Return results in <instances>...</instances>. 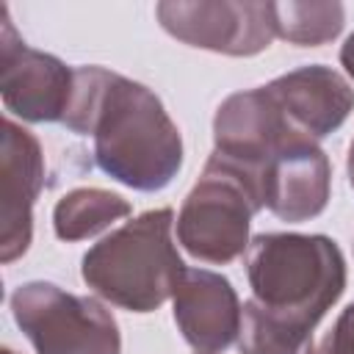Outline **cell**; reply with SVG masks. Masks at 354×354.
Masks as SVG:
<instances>
[{
    "mask_svg": "<svg viewBox=\"0 0 354 354\" xmlns=\"http://www.w3.org/2000/svg\"><path fill=\"white\" fill-rule=\"evenodd\" d=\"M64 124L94 138L97 166L136 191L166 188L183 166V138L147 86L102 66H77Z\"/></svg>",
    "mask_w": 354,
    "mask_h": 354,
    "instance_id": "obj_1",
    "label": "cell"
},
{
    "mask_svg": "<svg viewBox=\"0 0 354 354\" xmlns=\"http://www.w3.org/2000/svg\"><path fill=\"white\" fill-rule=\"evenodd\" d=\"M246 277L266 313L313 332L346 290V257L326 235L263 232L249 241Z\"/></svg>",
    "mask_w": 354,
    "mask_h": 354,
    "instance_id": "obj_2",
    "label": "cell"
},
{
    "mask_svg": "<svg viewBox=\"0 0 354 354\" xmlns=\"http://www.w3.org/2000/svg\"><path fill=\"white\" fill-rule=\"evenodd\" d=\"M171 224L174 210L158 207L113 230L83 254V282L122 310H158L174 299L188 271L171 241Z\"/></svg>",
    "mask_w": 354,
    "mask_h": 354,
    "instance_id": "obj_3",
    "label": "cell"
},
{
    "mask_svg": "<svg viewBox=\"0 0 354 354\" xmlns=\"http://www.w3.org/2000/svg\"><path fill=\"white\" fill-rule=\"evenodd\" d=\"M257 210L263 205L252 183L235 166L210 155L177 213V241L191 257L227 266L249 249V224Z\"/></svg>",
    "mask_w": 354,
    "mask_h": 354,
    "instance_id": "obj_4",
    "label": "cell"
},
{
    "mask_svg": "<svg viewBox=\"0 0 354 354\" xmlns=\"http://www.w3.org/2000/svg\"><path fill=\"white\" fill-rule=\"evenodd\" d=\"M11 313L36 354H122L116 318L94 296L25 282L11 293Z\"/></svg>",
    "mask_w": 354,
    "mask_h": 354,
    "instance_id": "obj_5",
    "label": "cell"
},
{
    "mask_svg": "<svg viewBox=\"0 0 354 354\" xmlns=\"http://www.w3.org/2000/svg\"><path fill=\"white\" fill-rule=\"evenodd\" d=\"M158 22L183 44L221 53L257 55L274 39L271 3L254 0H199V3H158Z\"/></svg>",
    "mask_w": 354,
    "mask_h": 354,
    "instance_id": "obj_6",
    "label": "cell"
},
{
    "mask_svg": "<svg viewBox=\"0 0 354 354\" xmlns=\"http://www.w3.org/2000/svg\"><path fill=\"white\" fill-rule=\"evenodd\" d=\"M75 88V69L61 58L28 47L0 6V94L8 113L25 122H64Z\"/></svg>",
    "mask_w": 354,
    "mask_h": 354,
    "instance_id": "obj_7",
    "label": "cell"
},
{
    "mask_svg": "<svg viewBox=\"0 0 354 354\" xmlns=\"http://www.w3.org/2000/svg\"><path fill=\"white\" fill-rule=\"evenodd\" d=\"M290 133H301V130L290 124V119L282 113V108L277 105V100L266 86L238 91L230 94L216 111L213 155L235 166L252 183L260 199V171Z\"/></svg>",
    "mask_w": 354,
    "mask_h": 354,
    "instance_id": "obj_8",
    "label": "cell"
},
{
    "mask_svg": "<svg viewBox=\"0 0 354 354\" xmlns=\"http://www.w3.org/2000/svg\"><path fill=\"white\" fill-rule=\"evenodd\" d=\"M332 188L326 152L304 133H290L260 171V202L282 221L315 218Z\"/></svg>",
    "mask_w": 354,
    "mask_h": 354,
    "instance_id": "obj_9",
    "label": "cell"
},
{
    "mask_svg": "<svg viewBox=\"0 0 354 354\" xmlns=\"http://www.w3.org/2000/svg\"><path fill=\"white\" fill-rule=\"evenodd\" d=\"M44 185V155L33 133L14 119L3 122V232L0 260L22 257L33 238V205Z\"/></svg>",
    "mask_w": 354,
    "mask_h": 354,
    "instance_id": "obj_10",
    "label": "cell"
},
{
    "mask_svg": "<svg viewBox=\"0 0 354 354\" xmlns=\"http://www.w3.org/2000/svg\"><path fill=\"white\" fill-rule=\"evenodd\" d=\"M243 307L232 282L207 268H188L174 293V321L199 354L224 351L241 335Z\"/></svg>",
    "mask_w": 354,
    "mask_h": 354,
    "instance_id": "obj_11",
    "label": "cell"
},
{
    "mask_svg": "<svg viewBox=\"0 0 354 354\" xmlns=\"http://www.w3.org/2000/svg\"><path fill=\"white\" fill-rule=\"evenodd\" d=\"M296 130L313 141L335 133L354 111L351 83L332 66L310 64L279 75L266 86Z\"/></svg>",
    "mask_w": 354,
    "mask_h": 354,
    "instance_id": "obj_12",
    "label": "cell"
},
{
    "mask_svg": "<svg viewBox=\"0 0 354 354\" xmlns=\"http://www.w3.org/2000/svg\"><path fill=\"white\" fill-rule=\"evenodd\" d=\"M130 216V202L105 188H75L64 194L53 210V227L61 241H83L113 221Z\"/></svg>",
    "mask_w": 354,
    "mask_h": 354,
    "instance_id": "obj_13",
    "label": "cell"
},
{
    "mask_svg": "<svg viewBox=\"0 0 354 354\" xmlns=\"http://www.w3.org/2000/svg\"><path fill=\"white\" fill-rule=\"evenodd\" d=\"M346 22V8L340 3H271L274 36L299 44L321 47L332 41Z\"/></svg>",
    "mask_w": 354,
    "mask_h": 354,
    "instance_id": "obj_14",
    "label": "cell"
},
{
    "mask_svg": "<svg viewBox=\"0 0 354 354\" xmlns=\"http://www.w3.org/2000/svg\"><path fill=\"white\" fill-rule=\"evenodd\" d=\"M238 348L241 354H315L310 329L266 313L254 299L243 304Z\"/></svg>",
    "mask_w": 354,
    "mask_h": 354,
    "instance_id": "obj_15",
    "label": "cell"
},
{
    "mask_svg": "<svg viewBox=\"0 0 354 354\" xmlns=\"http://www.w3.org/2000/svg\"><path fill=\"white\" fill-rule=\"evenodd\" d=\"M318 354H354V301L337 315L335 326L321 340Z\"/></svg>",
    "mask_w": 354,
    "mask_h": 354,
    "instance_id": "obj_16",
    "label": "cell"
},
{
    "mask_svg": "<svg viewBox=\"0 0 354 354\" xmlns=\"http://www.w3.org/2000/svg\"><path fill=\"white\" fill-rule=\"evenodd\" d=\"M340 64L346 66V72L351 75V80H354V33L346 39V44L340 47Z\"/></svg>",
    "mask_w": 354,
    "mask_h": 354,
    "instance_id": "obj_17",
    "label": "cell"
},
{
    "mask_svg": "<svg viewBox=\"0 0 354 354\" xmlns=\"http://www.w3.org/2000/svg\"><path fill=\"white\" fill-rule=\"evenodd\" d=\"M346 169H348V183H351V188H354V141H351V147H348V163H346Z\"/></svg>",
    "mask_w": 354,
    "mask_h": 354,
    "instance_id": "obj_18",
    "label": "cell"
},
{
    "mask_svg": "<svg viewBox=\"0 0 354 354\" xmlns=\"http://www.w3.org/2000/svg\"><path fill=\"white\" fill-rule=\"evenodd\" d=\"M3 354H14V351H11V348H3Z\"/></svg>",
    "mask_w": 354,
    "mask_h": 354,
    "instance_id": "obj_19",
    "label": "cell"
}]
</instances>
